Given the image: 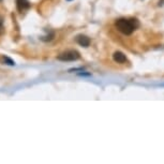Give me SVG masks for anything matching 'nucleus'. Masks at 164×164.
<instances>
[{"label": "nucleus", "mask_w": 164, "mask_h": 164, "mask_svg": "<svg viewBox=\"0 0 164 164\" xmlns=\"http://www.w3.org/2000/svg\"><path fill=\"white\" fill-rule=\"evenodd\" d=\"M138 22L135 18H119L118 20H116L115 23V27L117 28V30L120 31L121 33L126 35H129L135 30L138 27Z\"/></svg>", "instance_id": "obj_1"}, {"label": "nucleus", "mask_w": 164, "mask_h": 164, "mask_svg": "<svg viewBox=\"0 0 164 164\" xmlns=\"http://www.w3.org/2000/svg\"><path fill=\"white\" fill-rule=\"evenodd\" d=\"M79 53L75 49H70L67 50V52H64L59 55L57 57L58 60L60 61H75V60L79 59Z\"/></svg>", "instance_id": "obj_2"}, {"label": "nucleus", "mask_w": 164, "mask_h": 164, "mask_svg": "<svg viewBox=\"0 0 164 164\" xmlns=\"http://www.w3.org/2000/svg\"><path fill=\"white\" fill-rule=\"evenodd\" d=\"M31 7L29 0H16V9L18 12L23 13V12L29 10Z\"/></svg>", "instance_id": "obj_3"}, {"label": "nucleus", "mask_w": 164, "mask_h": 164, "mask_svg": "<svg viewBox=\"0 0 164 164\" xmlns=\"http://www.w3.org/2000/svg\"><path fill=\"white\" fill-rule=\"evenodd\" d=\"M76 42L79 44L81 46H84V47H88L90 44V39L88 37L84 35H79L76 37Z\"/></svg>", "instance_id": "obj_4"}, {"label": "nucleus", "mask_w": 164, "mask_h": 164, "mask_svg": "<svg viewBox=\"0 0 164 164\" xmlns=\"http://www.w3.org/2000/svg\"><path fill=\"white\" fill-rule=\"evenodd\" d=\"M113 58L116 62L118 64H125L127 61V57H126V55L121 52H115L114 55H113Z\"/></svg>", "instance_id": "obj_5"}, {"label": "nucleus", "mask_w": 164, "mask_h": 164, "mask_svg": "<svg viewBox=\"0 0 164 164\" xmlns=\"http://www.w3.org/2000/svg\"><path fill=\"white\" fill-rule=\"evenodd\" d=\"M2 62L5 64H9V66H14V64H15V62H14L11 58L7 57V56H3L2 57Z\"/></svg>", "instance_id": "obj_6"}, {"label": "nucleus", "mask_w": 164, "mask_h": 164, "mask_svg": "<svg viewBox=\"0 0 164 164\" xmlns=\"http://www.w3.org/2000/svg\"><path fill=\"white\" fill-rule=\"evenodd\" d=\"M5 31V27H3V18L0 16V35H2Z\"/></svg>", "instance_id": "obj_7"}, {"label": "nucleus", "mask_w": 164, "mask_h": 164, "mask_svg": "<svg viewBox=\"0 0 164 164\" xmlns=\"http://www.w3.org/2000/svg\"><path fill=\"white\" fill-rule=\"evenodd\" d=\"M2 1H3V0H0V2H2Z\"/></svg>", "instance_id": "obj_8"}, {"label": "nucleus", "mask_w": 164, "mask_h": 164, "mask_svg": "<svg viewBox=\"0 0 164 164\" xmlns=\"http://www.w3.org/2000/svg\"><path fill=\"white\" fill-rule=\"evenodd\" d=\"M68 1H71V0H68Z\"/></svg>", "instance_id": "obj_9"}]
</instances>
